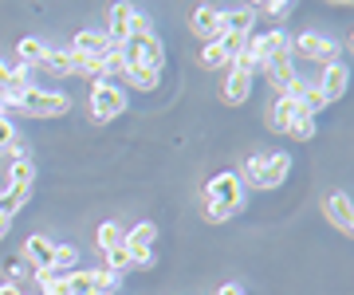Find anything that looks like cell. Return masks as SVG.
Listing matches in <instances>:
<instances>
[{
	"mask_svg": "<svg viewBox=\"0 0 354 295\" xmlns=\"http://www.w3.org/2000/svg\"><path fill=\"white\" fill-rule=\"evenodd\" d=\"M122 52V64L127 67H146V71H158L162 75V39L153 32H130V39L118 48Z\"/></svg>",
	"mask_w": 354,
	"mask_h": 295,
	"instance_id": "6da1fadb",
	"label": "cell"
},
{
	"mask_svg": "<svg viewBox=\"0 0 354 295\" xmlns=\"http://www.w3.org/2000/svg\"><path fill=\"white\" fill-rule=\"evenodd\" d=\"M16 106H20L24 115H32V118H55V115H64L67 106H71V99H67V95H59V91L28 87L24 95L16 99Z\"/></svg>",
	"mask_w": 354,
	"mask_h": 295,
	"instance_id": "7a4b0ae2",
	"label": "cell"
},
{
	"mask_svg": "<svg viewBox=\"0 0 354 295\" xmlns=\"http://www.w3.org/2000/svg\"><path fill=\"white\" fill-rule=\"evenodd\" d=\"M205 201L209 205H221L232 217V213H241L244 205V181L236 178V173H216L209 185H205Z\"/></svg>",
	"mask_w": 354,
	"mask_h": 295,
	"instance_id": "3957f363",
	"label": "cell"
},
{
	"mask_svg": "<svg viewBox=\"0 0 354 295\" xmlns=\"http://www.w3.org/2000/svg\"><path fill=\"white\" fill-rule=\"evenodd\" d=\"M122 111H127L122 87H114L111 79H95V87H91V115H95V122H111Z\"/></svg>",
	"mask_w": 354,
	"mask_h": 295,
	"instance_id": "277c9868",
	"label": "cell"
},
{
	"mask_svg": "<svg viewBox=\"0 0 354 295\" xmlns=\"http://www.w3.org/2000/svg\"><path fill=\"white\" fill-rule=\"evenodd\" d=\"M114 283H118V276H111L106 268L67 272V295H111Z\"/></svg>",
	"mask_w": 354,
	"mask_h": 295,
	"instance_id": "5b68a950",
	"label": "cell"
},
{
	"mask_svg": "<svg viewBox=\"0 0 354 295\" xmlns=\"http://www.w3.org/2000/svg\"><path fill=\"white\" fill-rule=\"evenodd\" d=\"M291 52L304 55V59H315V64H335V55H339V48H335V39L319 36V32H304V36L291 44Z\"/></svg>",
	"mask_w": 354,
	"mask_h": 295,
	"instance_id": "8992f818",
	"label": "cell"
},
{
	"mask_svg": "<svg viewBox=\"0 0 354 295\" xmlns=\"http://www.w3.org/2000/svg\"><path fill=\"white\" fill-rule=\"evenodd\" d=\"M252 79H256V71H248V67H236V64H232L228 79L221 83V103H228V106H241L244 99L252 95Z\"/></svg>",
	"mask_w": 354,
	"mask_h": 295,
	"instance_id": "52a82bcc",
	"label": "cell"
},
{
	"mask_svg": "<svg viewBox=\"0 0 354 295\" xmlns=\"http://www.w3.org/2000/svg\"><path fill=\"white\" fill-rule=\"evenodd\" d=\"M134 12H138L134 4H111V20H106V32H102L111 48H122L130 39V20H134Z\"/></svg>",
	"mask_w": 354,
	"mask_h": 295,
	"instance_id": "ba28073f",
	"label": "cell"
},
{
	"mask_svg": "<svg viewBox=\"0 0 354 295\" xmlns=\"http://www.w3.org/2000/svg\"><path fill=\"white\" fill-rule=\"evenodd\" d=\"M256 8L241 4V8H221V36H252Z\"/></svg>",
	"mask_w": 354,
	"mask_h": 295,
	"instance_id": "9c48e42d",
	"label": "cell"
},
{
	"mask_svg": "<svg viewBox=\"0 0 354 295\" xmlns=\"http://www.w3.org/2000/svg\"><path fill=\"white\" fill-rule=\"evenodd\" d=\"M346 83H351V71L335 59V64H327V71H323V79H319L315 87H319V95H323V103H335V99L346 95Z\"/></svg>",
	"mask_w": 354,
	"mask_h": 295,
	"instance_id": "30bf717a",
	"label": "cell"
},
{
	"mask_svg": "<svg viewBox=\"0 0 354 295\" xmlns=\"http://www.w3.org/2000/svg\"><path fill=\"white\" fill-rule=\"evenodd\" d=\"M288 169H291V158L288 154H272L260 162V173H256V189H276L279 181H288Z\"/></svg>",
	"mask_w": 354,
	"mask_h": 295,
	"instance_id": "8fae6325",
	"label": "cell"
},
{
	"mask_svg": "<svg viewBox=\"0 0 354 295\" xmlns=\"http://www.w3.org/2000/svg\"><path fill=\"white\" fill-rule=\"evenodd\" d=\"M268 71V79H272V87H279V95L295 83V67H291V48L288 52H276V55H268L264 64H260Z\"/></svg>",
	"mask_w": 354,
	"mask_h": 295,
	"instance_id": "7c38bea8",
	"label": "cell"
},
{
	"mask_svg": "<svg viewBox=\"0 0 354 295\" xmlns=\"http://www.w3.org/2000/svg\"><path fill=\"white\" fill-rule=\"evenodd\" d=\"M193 36L201 39H221V8L216 4H201V8H193Z\"/></svg>",
	"mask_w": 354,
	"mask_h": 295,
	"instance_id": "4fadbf2b",
	"label": "cell"
},
{
	"mask_svg": "<svg viewBox=\"0 0 354 295\" xmlns=\"http://www.w3.org/2000/svg\"><path fill=\"white\" fill-rule=\"evenodd\" d=\"M299 115H304V111H299V103H295L291 95H279L276 103H272V111H268V126L279 130V134H288L291 122H295Z\"/></svg>",
	"mask_w": 354,
	"mask_h": 295,
	"instance_id": "5bb4252c",
	"label": "cell"
},
{
	"mask_svg": "<svg viewBox=\"0 0 354 295\" xmlns=\"http://www.w3.org/2000/svg\"><path fill=\"white\" fill-rule=\"evenodd\" d=\"M24 256H28V264H32L36 276H39V272L51 268V260H55V244H51L48 236H28L24 240Z\"/></svg>",
	"mask_w": 354,
	"mask_h": 295,
	"instance_id": "9a60e30c",
	"label": "cell"
},
{
	"mask_svg": "<svg viewBox=\"0 0 354 295\" xmlns=\"http://www.w3.org/2000/svg\"><path fill=\"white\" fill-rule=\"evenodd\" d=\"M327 217L339 232H354V209H351V197L346 193H330L327 197Z\"/></svg>",
	"mask_w": 354,
	"mask_h": 295,
	"instance_id": "2e32d148",
	"label": "cell"
},
{
	"mask_svg": "<svg viewBox=\"0 0 354 295\" xmlns=\"http://www.w3.org/2000/svg\"><path fill=\"white\" fill-rule=\"evenodd\" d=\"M28 197H32V185H4V193H0V213L4 217L20 213L28 205Z\"/></svg>",
	"mask_w": 354,
	"mask_h": 295,
	"instance_id": "e0dca14e",
	"label": "cell"
},
{
	"mask_svg": "<svg viewBox=\"0 0 354 295\" xmlns=\"http://www.w3.org/2000/svg\"><path fill=\"white\" fill-rule=\"evenodd\" d=\"M106 36L102 32H79L75 36V44H71V52H79V55H95V59H102L106 55Z\"/></svg>",
	"mask_w": 354,
	"mask_h": 295,
	"instance_id": "ac0fdd59",
	"label": "cell"
},
{
	"mask_svg": "<svg viewBox=\"0 0 354 295\" xmlns=\"http://www.w3.org/2000/svg\"><path fill=\"white\" fill-rule=\"evenodd\" d=\"M153 240H158V225L142 220L138 229H130V232H127V240H122V244H127L130 252H138V248H150Z\"/></svg>",
	"mask_w": 354,
	"mask_h": 295,
	"instance_id": "d6986e66",
	"label": "cell"
},
{
	"mask_svg": "<svg viewBox=\"0 0 354 295\" xmlns=\"http://www.w3.org/2000/svg\"><path fill=\"white\" fill-rule=\"evenodd\" d=\"M16 55H20V64L24 67H39L44 64V55H48V48H44V44H39V39H20V44H16Z\"/></svg>",
	"mask_w": 354,
	"mask_h": 295,
	"instance_id": "ffe728a7",
	"label": "cell"
},
{
	"mask_svg": "<svg viewBox=\"0 0 354 295\" xmlns=\"http://www.w3.org/2000/svg\"><path fill=\"white\" fill-rule=\"evenodd\" d=\"M127 240V232H122V225H114V220H106V225H99V252H111V248H118V244Z\"/></svg>",
	"mask_w": 354,
	"mask_h": 295,
	"instance_id": "44dd1931",
	"label": "cell"
},
{
	"mask_svg": "<svg viewBox=\"0 0 354 295\" xmlns=\"http://www.w3.org/2000/svg\"><path fill=\"white\" fill-rule=\"evenodd\" d=\"M122 75L130 79V87H138V91H153V87H158V71H146V67H127V64H122Z\"/></svg>",
	"mask_w": 354,
	"mask_h": 295,
	"instance_id": "7402d4cb",
	"label": "cell"
},
{
	"mask_svg": "<svg viewBox=\"0 0 354 295\" xmlns=\"http://www.w3.org/2000/svg\"><path fill=\"white\" fill-rule=\"evenodd\" d=\"M39 67H44L48 75H59V79H64V75H75V71H71V59H67V52H51V48H48V55H44V64H39Z\"/></svg>",
	"mask_w": 354,
	"mask_h": 295,
	"instance_id": "603a6c76",
	"label": "cell"
},
{
	"mask_svg": "<svg viewBox=\"0 0 354 295\" xmlns=\"http://www.w3.org/2000/svg\"><path fill=\"white\" fill-rule=\"evenodd\" d=\"M315 130H319V118H311V115H299L295 122H291V138H299V142H307V138H315Z\"/></svg>",
	"mask_w": 354,
	"mask_h": 295,
	"instance_id": "cb8c5ba5",
	"label": "cell"
},
{
	"mask_svg": "<svg viewBox=\"0 0 354 295\" xmlns=\"http://www.w3.org/2000/svg\"><path fill=\"white\" fill-rule=\"evenodd\" d=\"M32 178H36V166H32L28 158H20V162H12V173H8V185H32Z\"/></svg>",
	"mask_w": 354,
	"mask_h": 295,
	"instance_id": "d4e9b609",
	"label": "cell"
},
{
	"mask_svg": "<svg viewBox=\"0 0 354 295\" xmlns=\"http://www.w3.org/2000/svg\"><path fill=\"white\" fill-rule=\"evenodd\" d=\"M75 260H79V252L71 248V244H55V260H51V268L55 272H71L75 268Z\"/></svg>",
	"mask_w": 354,
	"mask_h": 295,
	"instance_id": "484cf974",
	"label": "cell"
},
{
	"mask_svg": "<svg viewBox=\"0 0 354 295\" xmlns=\"http://www.w3.org/2000/svg\"><path fill=\"white\" fill-rule=\"evenodd\" d=\"M225 64H232V59L225 55V48H221L216 39H213V44H205V52H201V67H213V71H216V67H225Z\"/></svg>",
	"mask_w": 354,
	"mask_h": 295,
	"instance_id": "4316f807",
	"label": "cell"
},
{
	"mask_svg": "<svg viewBox=\"0 0 354 295\" xmlns=\"http://www.w3.org/2000/svg\"><path fill=\"white\" fill-rule=\"evenodd\" d=\"M106 256V272L111 276H118V272L130 268V256H127V244H118V248H111V252H102Z\"/></svg>",
	"mask_w": 354,
	"mask_h": 295,
	"instance_id": "83f0119b",
	"label": "cell"
},
{
	"mask_svg": "<svg viewBox=\"0 0 354 295\" xmlns=\"http://www.w3.org/2000/svg\"><path fill=\"white\" fill-rule=\"evenodd\" d=\"M12 138H16V130H12V122L4 118V111H0V150H4V146H8Z\"/></svg>",
	"mask_w": 354,
	"mask_h": 295,
	"instance_id": "f1b7e54d",
	"label": "cell"
},
{
	"mask_svg": "<svg viewBox=\"0 0 354 295\" xmlns=\"http://www.w3.org/2000/svg\"><path fill=\"white\" fill-rule=\"evenodd\" d=\"M256 12H272V16H291V4H283V0H276V4H260Z\"/></svg>",
	"mask_w": 354,
	"mask_h": 295,
	"instance_id": "f546056e",
	"label": "cell"
},
{
	"mask_svg": "<svg viewBox=\"0 0 354 295\" xmlns=\"http://www.w3.org/2000/svg\"><path fill=\"white\" fill-rule=\"evenodd\" d=\"M260 162H264V158H248V162H244V181H248V185H252L256 173H260Z\"/></svg>",
	"mask_w": 354,
	"mask_h": 295,
	"instance_id": "4dcf8cb0",
	"label": "cell"
},
{
	"mask_svg": "<svg viewBox=\"0 0 354 295\" xmlns=\"http://www.w3.org/2000/svg\"><path fill=\"white\" fill-rule=\"evenodd\" d=\"M4 150L12 154V162H20V158H24V142H20V138H12L8 146H4Z\"/></svg>",
	"mask_w": 354,
	"mask_h": 295,
	"instance_id": "1f68e13d",
	"label": "cell"
},
{
	"mask_svg": "<svg viewBox=\"0 0 354 295\" xmlns=\"http://www.w3.org/2000/svg\"><path fill=\"white\" fill-rule=\"evenodd\" d=\"M8 229H12V217H4V213H0V240L8 236Z\"/></svg>",
	"mask_w": 354,
	"mask_h": 295,
	"instance_id": "d6a6232c",
	"label": "cell"
},
{
	"mask_svg": "<svg viewBox=\"0 0 354 295\" xmlns=\"http://www.w3.org/2000/svg\"><path fill=\"white\" fill-rule=\"evenodd\" d=\"M0 295H20V287H16V283H4V287H0Z\"/></svg>",
	"mask_w": 354,
	"mask_h": 295,
	"instance_id": "836d02e7",
	"label": "cell"
},
{
	"mask_svg": "<svg viewBox=\"0 0 354 295\" xmlns=\"http://www.w3.org/2000/svg\"><path fill=\"white\" fill-rule=\"evenodd\" d=\"M4 87H8V67L0 64V91H4Z\"/></svg>",
	"mask_w": 354,
	"mask_h": 295,
	"instance_id": "e575fe53",
	"label": "cell"
}]
</instances>
